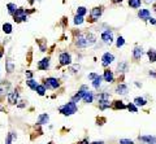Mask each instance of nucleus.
<instances>
[{"mask_svg":"<svg viewBox=\"0 0 156 144\" xmlns=\"http://www.w3.org/2000/svg\"><path fill=\"white\" fill-rule=\"evenodd\" d=\"M96 42V38L91 33H80L76 38V46L80 48H86L92 46Z\"/></svg>","mask_w":156,"mask_h":144,"instance_id":"nucleus-1","label":"nucleus"},{"mask_svg":"<svg viewBox=\"0 0 156 144\" xmlns=\"http://www.w3.org/2000/svg\"><path fill=\"white\" fill-rule=\"evenodd\" d=\"M77 104L74 101H69L66 103L65 105H62V107H60V109H58V112H60L61 114H64V116H72V114L77 113Z\"/></svg>","mask_w":156,"mask_h":144,"instance_id":"nucleus-2","label":"nucleus"},{"mask_svg":"<svg viewBox=\"0 0 156 144\" xmlns=\"http://www.w3.org/2000/svg\"><path fill=\"white\" fill-rule=\"evenodd\" d=\"M27 11H25L23 8H17V11L14 12L13 14V18H14V21H16L17 23L20 22H26L27 21Z\"/></svg>","mask_w":156,"mask_h":144,"instance_id":"nucleus-3","label":"nucleus"},{"mask_svg":"<svg viewBox=\"0 0 156 144\" xmlns=\"http://www.w3.org/2000/svg\"><path fill=\"white\" fill-rule=\"evenodd\" d=\"M98 99H99V105L101 110H104L105 108H109V94L103 92L98 95Z\"/></svg>","mask_w":156,"mask_h":144,"instance_id":"nucleus-4","label":"nucleus"},{"mask_svg":"<svg viewBox=\"0 0 156 144\" xmlns=\"http://www.w3.org/2000/svg\"><path fill=\"white\" fill-rule=\"evenodd\" d=\"M101 14H103V7H95L91 9V13H90V18H91V22H95L98 21L99 18L101 17Z\"/></svg>","mask_w":156,"mask_h":144,"instance_id":"nucleus-5","label":"nucleus"},{"mask_svg":"<svg viewBox=\"0 0 156 144\" xmlns=\"http://www.w3.org/2000/svg\"><path fill=\"white\" fill-rule=\"evenodd\" d=\"M113 61H115V56H113V53H111V52H105V53L101 56V65H103L104 68L109 66Z\"/></svg>","mask_w":156,"mask_h":144,"instance_id":"nucleus-6","label":"nucleus"},{"mask_svg":"<svg viewBox=\"0 0 156 144\" xmlns=\"http://www.w3.org/2000/svg\"><path fill=\"white\" fill-rule=\"evenodd\" d=\"M58 86H60V83H58V79L53 78V77H50V78L44 79V87H47V88L56 90V88H58Z\"/></svg>","mask_w":156,"mask_h":144,"instance_id":"nucleus-7","label":"nucleus"},{"mask_svg":"<svg viewBox=\"0 0 156 144\" xmlns=\"http://www.w3.org/2000/svg\"><path fill=\"white\" fill-rule=\"evenodd\" d=\"M58 61H60V66H65V65H70L72 64V56L68 52H62L58 56Z\"/></svg>","mask_w":156,"mask_h":144,"instance_id":"nucleus-8","label":"nucleus"},{"mask_svg":"<svg viewBox=\"0 0 156 144\" xmlns=\"http://www.w3.org/2000/svg\"><path fill=\"white\" fill-rule=\"evenodd\" d=\"M101 40L104 42V44H112L113 43V33H112V30H104L101 33Z\"/></svg>","mask_w":156,"mask_h":144,"instance_id":"nucleus-9","label":"nucleus"},{"mask_svg":"<svg viewBox=\"0 0 156 144\" xmlns=\"http://www.w3.org/2000/svg\"><path fill=\"white\" fill-rule=\"evenodd\" d=\"M50 68V57H44L38 62V69L39 70H48Z\"/></svg>","mask_w":156,"mask_h":144,"instance_id":"nucleus-10","label":"nucleus"},{"mask_svg":"<svg viewBox=\"0 0 156 144\" xmlns=\"http://www.w3.org/2000/svg\"><path fill=\"white\" fill-rule=\"evenodd\" d=\"M17 100H18V92L17 91H11L8 92V103L11 105L17 104Z\"/></svg>","mask_w":156,"mask_h":144,"instance_id":"nucleus-11","label":"nucleus"},{"mask_svg":"<svg viewBox=\"0 0 156 144\" xmlns=\"http://www.w3.org/2000/svg\"><path fill=\"white\" fill-rule=\"evenodd\" d=\"M140 142L143 143H147V144H156V138L152 136V135H142L138 138Z\"/></svg>","mask_w":156,"mask_h":144,"instance_id":"nucleus-12","label":"nucleus"},{"mask_svg":"<svg viewBox=\"0 0 156 144\" xmlns=\"http://www.w3.org/2000/svg\"><path fill=\"white\" fill-rule=\"evenodd\" d=\"M103 79L105 81V82H108V83H112L115 81V77H113V73L109 70V69H107L104 70V74H103Z\"/></svg>","mask_w":156,"mask_h":144,"instance_id":"nucleus-13","label":"nucleus"},{"mask_svg":"<svg viewBox=\"0 0 156 144\" xmlns=\"http://www.w3.org/2000/svg\"><path fill=\"white\" fill-rule=\"evenodd\" d=\"M143 56V50L142 47H135L134 51H133V59L134 60H140Z\"/></svg>","mask_w":156,"mask_h":144,"instance_id":"nucleus-14","label":"nucleus"},{"mask_svg":"<svg viewBox=\"0 0 156 144\" xmlns=\"http://www.w3.org/2000/svg\"><path fill=\"white\" fill-rule=\"evenodd\" d=\"M116 92L120 94V95H126V94L129 92V88H128V86H126V84L120 83V84L116 87Z\"/></svg>","mask_w":156,"mask_h":144,"instance_id":"nucleus-15","label":"nucleus"},{"mask_svg":"<svg viewBox=\"0 0 156 144\" xmlns=\"http://www.w3.org/2000/svg\"><path fill=\"white\" fill-rule=\"evenodd\" d=\"M138 17L140 18V20H148V18L151 17L150 11H148V9H139V12H138Z\"/></svg>","mask_w":156,"mask_h":144,"instance_id":"nucleus-16","label":"nucleus"},{"mask_svg":"<svg viewBox=\"0 0 156 144\" xmlns=\"http://www.w3.org/2000/svg\"><path fill=\"white\" fill-rule=\"evenodd\" d=\"M111 108H112V109H115V110H119V109H126V105H125L122 101H121V100H116V101L112 103Z\"/></svg>","mask_w":156,"mask_h":144,"instance_id":"nucleus-17","label":"nucleus"},{"mask_svg":"<svg viewBox=\"0 0 156 144\" xmlns=\"http://www.w3.org/2000/svg\"><path fill=\"white\" fill-rule=\"evenodd\" d=\"M128 68H129L128 62H126V61H121L120 64L117 65V71H119V73H126V71H128Z\"/></svg>","mask_w":156,"mask_h":144,"instance_id":"nucleus-18","label":"nucleus"},{"mask_svg":"<svg viewBox=\"0 0 156 144\" xmlns=\"http://www.w3.org/2000/svg\"><path fill=\"white\" fill-rule=\"evenodd\" d=\"M83 101L87 103V104H91L92 101H94V94H92L91 91H87V92L85 94V96H83Z\"/></svg>","mask_w":156,"mask_h":144,"instance_id":"nucleus-19","label":"nucleus"},{"mask_svg":"<svg viewBox=\"0 0 156 144\" xmlns=\"http://www.w3.org/2000/svg\"><path fill=\"white\" fill-rule=\"evenodd\" d=\"M50 121V116L48 114H41L38 118V125H46Z\"/></svg>","mask_w":156,"mask_h":144,"instance_id":"nucleus-20","label":"nucleus"},{"mask_svg":"<svg viewBox=\"0 0 156 144\" xmlns=\"http://www.w3.org/2000/svg\"><path fill=\"white\" fill-rule=\"evenodd\" d=\"M101 81H103V77H101V75H98L96 78L92 81V86H94V88L99 90V87L101 86Z\"/></svg>","mask_w":156,"mask_h":144,"instance_id":"nucleus-21","label":"nucleus"},{"mask_svg":"<svg viewBox=\"0 0 156 144\" xmlns=\"http://www.w3.org/2000/svg\"><path fill=\"white\" fill-rule=\"evenodd\" d=\"M5 66H7V71H8V73H13V71H14V62L11 59L7 60Z\"/></svg>","mask_w":156,"mask_h":144,"instance_id":"nucleus-22","label":"nucleus"},{"mask_svg":"<svg viewBox=\"0 0 156 144\" xmlns=\"http://www.w3.org/2000/svg\"><path fill=\"white\" fill-rule=\"evenodd\" d=\"M134 104L136 105V107H144V105L147 104V101H146L143 98H135L134 99Z\"/></svg>","mask_w":156,"mask_h":144,"instance_id":"nucleus-23","label":"nucleus"},{"mask_svg":"<svg viewBox=\"0 0 156 144\" xmlns=\"http://www.w3.org/2000/svg\"><path fill=\"white\" fill-rule=\"evenodd\" d=\"M140 4H142V0H129V5L131 8H140Z\"/></svg>","mask_w":156,"mask_h":144,"instance_id":"nucleus-24","label":"nucleus"},{"mask_svg":"<svg viewBox=\"0 0 156 144\" xmlns=\"http://www.w3.org/2000/svg\"><path fill=\"white\" fill-rule=\"evenodd\" d=\"M126 109L131 113H138V107H136L134 103H129L128 105H126Z\"/></svg>","mask_w":156,"mask_h":144,"instance_id":"nucleus-25","label":"nucleus"},{"mask_svg":"<svg viewBox=\"0 0 156 144\" xmlns=\"http://www.w3.org/2000/svg\"><path fill=\"white\" fill-rule=\"evenodd\" d=\"M147 56L151 62H156V51L155 50H150L147 51Z\"/></svg>","mask_w":156,"mask_h":144,"instance_id":"nucleus-26","label":"nucleus"},{"mask_svg":"<svg viewBox=\"0 0 156 144\" xmlns=\"http://www.w3.org/2000/svg\"><path fill=\"white\" fill-rule=\"evenodd\" d=\"M7 8H8V12H9V14H14V12L17 11V7H16V4L14 3H8L7 4Z\"/></svg>","mask_w":156,"mask_h":144,"instance_id":"nucleus-27","label":"nucleus"},{"mask_svg":"<svg viewBox=\"0 0 156 144\" xmlns=\"http://www.w3.org/2000/svg\"><path fill=\"white\" fill-rule=\"evenodd\" d=\"M37 92L39 96H44L46 94V87H44V84H38V87H37Z\"/></svg>","mask_w":156,"mask_h":144,"instance_id":"nucleus-28","label":"nucleus"},{"mask_svg":"<svg viewBox=\"0 0 156 144\" xmlns=\"http://www.w3.org/2000/svg\"><path fill=\"white\" fill-rule=\"evenodd\" d=\"M26 84H27L31 90H34V91H35V90H37V87H38V83H37L34 79H27V81H26Z\"/></svg>","mask_w":156,"mask_h":144,"instance_id":"nucleus-29","label":"nucleus"},{"mask_svg":"<svg viewBox=\"0 0 156 144\" xmlns=\"http://www.w3.org/2000/svg\"><path fill=\"white\" fill-rule=\"evenodd\" d=\"M9 88V84L5 83V82H0V95L2 94H5Z\"/></svg>","mask_w":156,"mask_h":144,"instance_id":"nucleus-30","label":"nucleus"},{"mask_svg":"<svg viewBox=\"0 0 156 144\" xmlns=\"http://www.w3.org/2000/svg\"><path fill=\"white\" fill-rule=\"evenodd\" d=\"M12 25H11V23H4V25H3V31L4 33H5V34H11V33H12Z\"/></svg>","mask_w":156,"mask_h":144,"instance_id":"nucleus-31","label":"nucleus"},{"mask_svg":"<svg viewBox=\"0 0 156 144\" xmlns=\"http://www.w3.org/2000/svg\"><path fill=\"white\" fill-rule=\"evenodd\" d=\"M74 25H81V23H83L85 22V18L82 17V16H78V14H76V17H74Z\"/></svg>","mask_w":156,"mask_h":144,"instance_id":"nucleus-32","label":"nucleus"},{"mask_svg":"<svg viewBox=\"0 0 156 144\" xmlns=\"http://www.w3.org/2000/svg\"><path fill=\"white\" fill-rule=\"evenodd\" d=\"M86 13H87V9H86L85 7H78V9H77V14H78V16H82V17H83Z\"/></svg>","mask_w":156,"mask_h":144,"instance_id":"nucleus-33","label":"nucleus"},{"mask_svg":"<svg viewBox=\"0 0 156 144\" xmlns=\"http://www.w3.org/2000/svg\"><path fill=\"white\" fill-rule=\"evenodd\" d=\"M124 44H125V39H124V38H122V36H119V38H117V40H116V47L120 48V47H122Z\"/></svg>","mask_w":156,"mask_h":144,"instance_id":"nucleus-34","label":"nucleus"},{"mask_svg":"<svg viewBox=\"0 0 156 144\" xmlns=\"http://www.w3.org/2000/svg\"><path fill=\"white\" fill-rule=\"evenodd\" d=\"M120 144H134V142L130 139H120Z\"/></svg>","mask_w":156,"mask_h":144,"instance_id":"nucleus-35","label":"nucleus"},{"mask_svg":"<svg viewBox=\"0 0 156 144\" xmlns=\"http://www.w3.org/2000/svg\"><path fill=\"white\" fill-rule=\"evenodd\" d=\"M99 75V74H96V73H91V74H89V79H91V81H94L96 77Z\"/></svg>","mask_w":156,"mask_h":144,"instance_id":"nucleus-36","label":"nucleus"},{"mask_svg":"<svg viewBox=\"0 0 156 144\" xmlns=\"http://www.w3.org/2000/svg\"><path fill=\"white\" fill-rule=\"evenodd\" d=\"M26 77H27L29 79H33V73H31L30 70H27V71H26Z\"/></svg>","mask_w":156,"mask_h":144,"instance_id":"nucleus-37","label":"nucleus"},{"mask_svg":"<svg viewBox=\"0 0 156 144\" xmlns=\"http://www.w3.org/2000/svg\"><path fill=\"white\" fill-rule=\"evenodd\" d=\"M148 21H150L151 23H152V25H156V20H155V18H152V17H150V18H148Z\"/></svg>","mask_w":156,"mask_h":144,"instance_id":"nucleus-38","label":"nucleus"},{"mask_svg":"<svg viewBox=\"0 0 156 144\" xmlns=\"http://www.w3.org/2000/svg\"><path fill=\"white\" fill-rule=\"evenodd\" d=\"M72 70L76 73V70H80V65H74V66H73V68H72Z\"/></svg>","mask_w":156,"mask_h":144,"instance_id":"nucleus-39","label":"nucleus"},{"mask_svg":"<svg viewBox=\"0 0 156 144\" xmlns=\"http://www.w3.org/2000/svg\"><path fill=\"white\" fill-rule=\"evenodd\" d=\"M150 75H152V77H155V78H156V71L155 70H151L150 71Z\"/></svg>","mask_w":156,"mask_h":144,"instance_id":"nucleus-40","label":"nucleus"},{"mask_svg":"<svg viewBox=\"0 0 156 144\" xmlns=\"http://www.w3.org/2000/svg\"><path fill=\"white\" fill-rule=\"evenodd\" d=\"M90 144H104V142H92V143H90Z\"/></svg>","mask_w":156,"mask_h":144,"instance_id":"nucleus-41","label":"nucleus"},{"mask_svg":"<svg viewBox=\"0 0 156 144\" xmlns=\"http://www.w3.org/2000/svg\"><path fill=\"white\" fill-rule=\"evenodd\" d=\"M121 2H124V0H113V3H121Z\"/></svg>","mask_w":156,"mask_h":144,"instance_id":"nucleus-42","label":"nucleus"},{"mask_svg":"<svg viewBox=\"0 0 156 144\" xmlns=\"http://www.w3.org/2000/svg\"><path fill=\"white\" fill-rule=\"evenodd\" d=\"M3 57V51H0V59H2Z\"/></svg>","mask_w":156,"mask_h":144,"instance_id":"nucleus-43","label":"nucleus"},{"mask_svg":"<svg viewBox=\"0 0 156 144\" xmlns=\"http://www.w3.org/2000/svg\"><path fill=\"white\" fill-rule=\"evenodd\" d=\"M154 11L156 12V4H155V5H154Z\"/></svg>","mask_w":156,"mask_h":144,"instance_id":"nucleus-44","label":"nucleus"},{"mask_svg":"<svg viewBox=\"0 0 156 144\" xmlns=\"http://www.w3.org/2000/svg\"><path fill=\"white\" fill-rule=\"evenodd\" d=\"M48 144H53V142H50V143H48Z\"/></svg>","mask_w":156,"mask_h":144,"instance_id":"nucleus-45","label":"nucleus"}]
</instances>
